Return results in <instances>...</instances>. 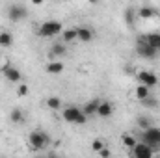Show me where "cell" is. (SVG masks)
<instances>
[{"instance_id":"cell-25","label":"cell","mask_w":160,"mask_h":158,"mask_svg":"<svg viewBox=\"0 0 160 158\" xmlns=\"http://www.w3.org/2000/svg\"><path fill=\"white\" fill-rule=\"evenodd\" d=\"M136 123H138V126H140V128H143V130H147V128L151 126V125H149V119H147V117H138V121H136Z\"/></svg>"},{"instance_id":"cell-7","label":"cell","mask_w":160,"mask_h":158,"mask_svg":"<svg viewBox=\"0 0 160 158\" xmlns=\"http://www.w3.org/2000/svg\"><path fill=\"white\" fill-rule=\"evenodd\" d=\"M138 80H140L142 86H145V87H149V89L158 84V77H157L155 73H151V71H140V73H138Z\"/></svg>"},{"instance_id":"cell-1","label":"cell","mask_w":160,"mask_h":158,"mask_svg":"<svg viewBox=\"0 0 160 158\" xmlns=\"http://www.w3.org/2000/svg\"><path fill=\"white\" fill-rule=\"evenodd\" d=\"M39 36L41 37H54V36H58V34H62L63 32V24L60 22V21H45L43 24L39 26Z\"/></svg>"},{"instance_id":"cell-21","label":"cell","mask_w":160,"mask_h":158,"mask_svg":"<svg viewBox=\"0 0 160 158\" xmlns=\"http://www.w3.org/2000/svg\"><path fill=\"white\" fill-rule=\"evenodd\" d=\"M62 104H63V102H62L60 97H48V99H47V106H48L50 110H60Z\"/></svg>"},{"instance_id":"cell-3","label":"cell","mask_w":160,"mask_h":158,"mask_svg":"<svg viewBox=\"0 0 160 158\" xmlns=\"http://www.w3.org/2000/svg\"><path fill=\"white\" fill-rule=\"evenodd\" d=\"M48 136L45 134V132H41V130H34V132H30V136H28V143H30V147L34 149V151H43L47 145H48Z\"/></svg>"},{"instance_id":"cell-5","label":"cell","mask_w":160,"mask_h":158,"mask_svg":"<svg viewBox=\"0 0 160 158\" xmlns=\"http://www.w3.org/2000/svg\"><path fill=\"white\" fill-rule=\"evenodd\" d=\"M26 15H28V11H26V6H22V4H11V6L8 7V17H9V21H13V22L22 21Z\"/></svg>"},{"instance_id":"cell-12","label":"cell","mask_w":160,"mask_h":158,"mask_svg":"<svg viewBox=\"0 0 160 158\" xmlns=\"http://www.w3.org/2000/svg\"><path fill=\"white\" fill-rule=\"evenodd\" d=\"M99 104H101V101H99V99H91V101H88V102L84 104V108H82L84 116H86V117L95 116V114H97V110H99Z\"/></svg>"},{"instance_id":"cell-18","label":"cell","mask_w":160,"mask_h":158,"mask_svg":"<svg viewBox=\"0 0 160 158\" xmlns=\"http://www.w3.org/2000/svg\"><path fill=\"white\" fill-rule=\"evenodd\" d=\"M77 39V28H65L63 32H62V43H73V41Z\"/></svg>"},{"instance_id":"cell-8","label":"cell","mask_w":160,"mask_h":158,"mask_svg":"<svg viewBox=\"0 0 160 158\" xmlns=\"http://www.w3.org/2000/svg\"><path fill=\"white\" fill-rule=\"evenodd\" d=\"M2 73H4L6 78L9 80V82H13V84H21V80H22V73H21L19 69L11 67V65H6V67L2 69Z\"/></svg>"},{"instance_id":"cell-26","label":"cell","mask_w":160,"mask_h":158,"mask_svg":"<svg viewBox=\"0 0 160 158\" xmlns=\"http://www.w3.org/2000/svg\"><path fill=\"white\" fill-rule=\"evenodd\" d=\"M17 95H19V97H24V95H28V86L21 82V84H19V87H17Z\"/></svg>"},{"instance_id":"cell-6","label":"cell","mask_w":160,"mask_h":158,"mask_svg":"<svg viewBox=\"0 0 160 158\" xmlns=\"http://www.w3.org/2000/svg\"><path fill=\"white\" fill-rule=\"evenodd\" d=\"M136 52H138L142 58H155V56L158 54V50H155L153 47H149L143 37H140L138 43H136Z\"/></svg>"},{"instance_id":"cell-31","label":"cell","mask_w":160,"mask_h":158,"mask_svg":"<svg viewBox=\"0 0 160 158\" xmlns=\"http://www.w3.org/2000/svg\"><path fill=\"white\" fill-rule=\"evenodd\" d=\"M0 60H2V52H0Z\"/></svg>"},{"instance_id":"cell-17","label":"cell","mask_w":160,"mask_h":158,"mask_svg":"<svg viewBox=\"0 0 160 158\" xmlns=\"http://www.w3.org/2000/svg\"><path fill=\"white\" fill-rule=\"evenodd\" d=\"M143 39L155 50H160V34H147V36H143Z\"/></svg>"},{"instance_id":"cell-30","label":"cell","mask_w":160,"mask_h":158,"mask_svg":"<svg viewBox=\"0 0 160 158\" xmlns=\"http://www.w3.org/2000/svg\"><path fill=\"white\" fill-rule=\"evenodd\" d=\"M38 158H47V156H38Z\"/></svg>"},{"instance_id":"cell-4","label":"cell","mask_w":160,"mask_h":158,"mask_svg":"<svg viewBox=\"0 0 160 158\" xmlns=\"http://www.w3.org/2000/svg\"><path fill=\"white\" fill-rule=\"evenodd\" d=\"M142 143H145L147 147H151V149H157L160 147V128H155V126H149L147 130H143V134H142Z\"/></svg>"},{"instance_id":"cell-32","label":"cell","mask_w":160,"mask_h":158,"mask_svg":"<svg viewBox=\"0 0 160 158\" xmlns=\"http://www.w3.org/2000/svg\"><path fill=\"white\" fill-rule=\"evenodd\" d=\"M0 158H6V156H0Z\"/></svg>"},{"instance_id":"cell-10","label":"cell","mask_w":160,"mask_h":158,"mask_svg":"<svg viewBox=\"0 0 160 158\" xmlns=\"http://www.w3.org/2000/svg\"><path fill=\"white\" fill-rule=\"evenodd\" d=\"M112 114H114V104L110 101H101L99 110H97V116L106 119V117H112Z\"/></svg>"},{"instance_id":"cell-22","label":"cell","mask_w":160,"mask_h":158,"mask_svg":"<svg viewBox=\"0 0 160 158\" xmlns=\"http://www.w3.org/2000/svg\"><path fill=\"white\" fill-rule=\"evenodd\" d=\"M13 45V37L9 32H2L0 34V47H11Z\"/></svg>"},{"instance_id":"cell-2","label":"cell","mask_w":160,"mask_h":158,"mask_svg":"<svg viewBox=\"0 0 160 158\" xmlns=\"http://www.w3.org/2000/svg\"><path fill=\"white\" fill-rule=\"evenodd\" d=\"M62 116L63 119L67 121V123H77V125H84L88 117L84 116V112L77 108V106H67V108H63V112H62Z\"/></svg>"},{"instance_id":"cell-27","label":"cell","mask_w":160,"mask_h":158,"mask_svg":"<svg viewBox=\"0 0 160 158\" xmlns=\"http://www.w3.org/2000/svg\"><path fill=\"white\" fill-rule=\"evenodd\" d=\"M143 104H145V106H149V108H157V106H158V101L149 97V99H145V101H143Z\"/></svg>"},{"instance_id":"cell-9","label":"cell","mask_w":160,"mask_h":158,"mask_svg":"<svg viewBox=\"0 0 160 158\" xmlns=\"http://www.w3.org/2000/svg\"><path fill=\"white\" fill-rule=\"evenodd\" d=\"M132 156L134 158H153V149L147 147L145 143H138L132 149Z\"/></svg>"},{"instance_id":"cell-29","label":"cell","mask_w":160,"mask_h":158,"mask_svg":"<svg viewBox=\"0 0 160 158\" xmlns=\"http://www.w3.org/2000/svg\"><path fill=\"white\" fill-rule=\"evenodd\" d=\"M47 158H56V156H47Z\"/></svg>"},{"instance_id":"cell-15","label":"cell","mask_w":160,"mask_h":158,"mask_svg":"<svg viewBox=\"0 0 160 158\" xmlns=\"http://www.w3.org/2000/svg\"><path fill=\"white\" fill-rule=\"evenodd\" d=\"M136 15L140 19H151L153 15H157V9L151 7V6H142L140 9H136Z\"/></svg>"},{"instance_id":"cell-24","label":"cell","mask_w":160,"mask_h":158,"mask_svg":"<svg viewBox=\"0 0 160 158\" xmlns=\"http://www.w3.org/2000/svg\"><path fill=\"white\" fill-rule=\"evenodd\" d=\"M104 147H106V145H104V141H102V140H99V138L91 141V149H93L95 153H101V151H102Z\"/></svg>"},{"instance_id":"cell-23","label":"cell","mask_w":160,"mask_h":158,"mask_svg":"<svg viewBox=\"0 0 160 158\" xmlns=\"http://www.w3.org/2000/svg\"><path fill=\"white\" fill-rule=\"evenodd\" d=\"M134 15H136V9H134V7H127V9H125V21H127L128 26H132V22H134ZM136 17H138V15H136Z\"/></svg>"},{"instance_id":"cell-20","label":"cell","mask_w":160,"mask_h":158,"mask_svg":"<svg viewBox=\"0 0 160 158\" xmlns=\"http://www.w3.org/2000/svg\"><path fill=\"white\" fill-rule=\"evenodd\" d=\"M121 141H123V145H125L127 149H134V147L138 145V141H136L134 136H130V134H123V136H121Z\"/></svg>"},{"instance_id":"cell-16","label":"cell","mask_w":160,"mask_h":158,"mask_svg":"<svg viewBox=\"0 0 160 158\" xmlns=\"http://www.w3.org/2000/svg\"><path fill=\"white\" fill-rule=\"evenodd\" d=\"M9 119H11L13 125H22L24 123V112L21 108H13L11 114H9Z\"/></svg>"},{"instance_id":"cell-14","label":"cell","mask_w":160,"mask_h":158,"mask_svg":"<svg viewBox=\"0 0 160 158\" xmlns=\"http://www.w3.org/2000/svg\"><path fill=\"white\" fill-rule=\"evenodd\" d=\"M77 39L84 41V43L91 41V39H93V30H91V28H88V26H80V28H77Z\"/></svg>"},{"instance_id":"cell-13","label":"cell","mask_w":160,"mask_h":158,"mask_svg":"<svg viewBox=\"0 0 160 158\" xmlns=\"http://www.w3.org/2000/svg\"><path fill=\"white\" fill-rule=\"evenodd\" d=\"M65 54H67V45L65 43H54L50 47V52H48L50 58H62Z\"/></svg>"},{"instance_id":"cell-28","label":"cell","mask_w":160,"mask_h":158,"mask_svg":"<svg viewBox=\"0 0 160 158\" xmlns=\"http://www.w3.org/2000/svg\"><path fill=\"white\" fill-rule=\"evenodd\" d=\"M99 155H101V158H112V153H110V149H108V147H104Z\"/></svg>"},{"instance_id":"cell-11","label":"cell","mask_w":160,"mask_h":158,"mask_svg":"<svg viewBox=\"0 0 160 158\" xmlns=\"http://www.w3.org/2000/svg\"><path fill=\"white\" fill-rule=\"evenodd\" d=\"M47 73L48 75H54V77H58V75H62L63 71H65V65L62 63V62H56V60H50L48 63H47Z\"/></svg>"},{"instance_id":"cell-19","label":"cell","mask_w":160,"mask_h":158,"mask_svg":"<svg viewBox=\"0 0 160 158\" xmlns=\"http://www.w3.org/2000/svg\"><path fill=\"white\" fill-rule=\"evenodd\" d=\"M149 97H151L149 87H145V86H142V84H140V86L136 87V99L143 102V101H145V99H149Z\"/></svg>"}]
</instances>
